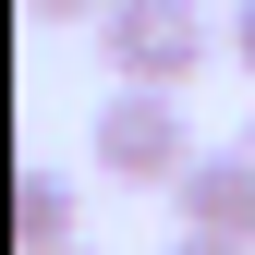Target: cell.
I'll use <instances>...</instances> for the list:
<instances>
[{
  "instance_id": "8992f818",
  "label": "cell",
  "mask_w": 255,
  "mask_h": 255,
  "mask_svg": "<svg viewBox=\"0 0 255 255\" xmlns=\"http://www.w3.org/2000/svg\"><path fill=\"white\" fill-rule=\"evenodd\" d=\"M170 255H255V243H231V231H182Z\"/></svg>"
},
{
  "instance_id": "277c9868",
  "label": "cell",
  "mask_w": 255,
  "mask_h": 255,
  "mask_svg": "<svg viewBox=\"0 0 255 255\" xmlns=\"http://www.w3.org/2000/svg\"><path fill=\"white\" fill-rule=\"evenodd\" d=\"M12 243L24 255H61V243H73V182H61V170H24L12 182Z\"/></svg>"
},
{
  "instance_id": "6da1fadb",
  "label": "cell",
  "mask_w": 255,
  "mask_h": 255,
  "mask_svg": "<svg viewBox=\"0 0 255 255\" xmlns=\"http://www.w3.org/2000/svg\"><path fill=\"white\" fill-rule=\"evenodd\" d=\"M98 49L122 85H195L207 73V12L195 0H110L98 12Z\"/></svg>"
},
{
  "instance_id": "7a4b0ae2",
  "label": "cell",
  "mask_w": 255,
  "mask_h": 255,
  "mask_svg": "<svg viewBox=\"0 0 255 255\" xmlns=\"http://www.w3.org/2000/svg\"><path fill=\"white\" fill-rule=\"evenodd\" d=\"M98 170L110 182H182L195 170V134H182L170 85H122V98L98 110Z\"/></svg>"
},
{
  "instance_id": "52a82bcc",
  "label": "cell",
  "mask_w": 255,
  "mask_h": 255,
  "mask_svg": "<svg viewBox=\"0 0 255 255\" xmlns=\"http://www.w3.org/2000/svg\"><path fill=\"white\" fill-rule=\"evenodd\" d=\"M231 61H243V73H255V0H243V12H231Z\"/></svg>"
},
{
  "instance_id": "9c48e42d",
  "label": "cell",
  "mask_w": 255,
  "mask_h": 255,
  "mask_svg": "<svg viewBox=\"0 0 255 255\" xmlns=\"http://www.w3.org/2000/svg\"><path fill=\"white\" fill-rule=\"evenodd\" d=\"M243 146H255V134H243Z\"/></svg>"
},
{
  "instance_id": "ba28073f",
  "label": "cell",
  "mask_w": 255,
  "mask_h": 255,
  "mask_svg": "<svg viewBox=\"0 0 255 255\" xmlns=\"http://www.w3.org/2000/svg\"><path fill=\"white\" fill-rule=\"evenodd\" d=\"M61 255H85V243H61Z\"/></svg>"
},
{
  "instance_id": "3957f363",
  "label": "cell",
  "mask_w": 255,
  "mask_h": 255,
  "mask_svg": "<svg viewBox=\"0 0 255 255\" xmlns=\"http://www.w3.org/2000/svg\"><path fill=\"white\" fill-rule=\"evenodd\" d=\"M170 195H182V231H231V243H255V146H219V158H195Z\"/></svg>"
},
{
  "instance_id": "5b68a950",
  "label": "cell",
  "mask_w": 255,
  "mask_h": 255,
  "mask_svg": "<svg viewBox=\"0 0 255 255\" xmlns=\"http://www.w3.org/2000/svg\"><path fill=\"white\" fill-rule=\"evenodd\" d=\"M24 12H37V24H98L110 0H24Z\"/></svg>"
}]
</instances>
